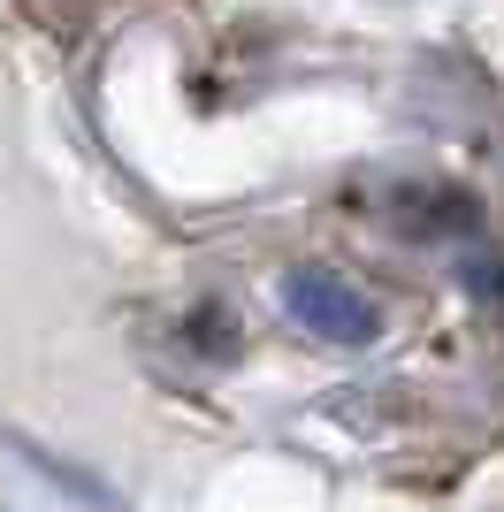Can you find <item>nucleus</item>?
I'll return each instance as SVG.
<instances>
[{"label":"nucleus","instance_id":"nucleus-1","mask_svg":"<svg viewBox=\"0 0 504 512\" xmlns=\"http://www.w3.org/2000/svg\"><path fill=\"white\" fill-rule=\"evenodd\" d=\"M283 306H291L298 329H314L321 344H344V352L382 337V306L359 283H344L336 268H291L283 276Z\"/></svg>","mask_w":504,"mask_h":512},{"label":"nucleus","instance_id":"nucleus-2","mask_svg":"<svg viewBox=\"0 0 504 512\" xmlns=\"http://www.w3.org/2000/svg\"><path fill=\"white\" fill-rule=\"evenodd\" d=\"M398 230H413V237H459V230H474V199H466V192H405L398 199Z\"/></svg>","mask_w":504,"mask_h":512},{"label":"nucleus","instance_id":"nucleus-3","mask_svg":"<svg viewBox=\"0 0 504 512\" xmlns=\"http://www.w3.org/2000/svg\"><path fill=\"white\" fill-rule=\"evenodd\" d=\"M230 337H237V321L230 314H199V352H207V360H230Z\"/></svg>","mask_w":504,"mask_h":512},{"label":"nucleus","instance_id":"nucleus-4","mask_svg":"<svg viewBox=\"0 0 504 512\" xmlns=\"http://www.w3.org/2000/svg\"><path fill=\"white\" fill-rule=\"evenodd\" d=\"M466 291L489 299V306H504V260H474V268H466Z\"/></svg>","mask_w":504,"mask_h":512}]
</instances>
